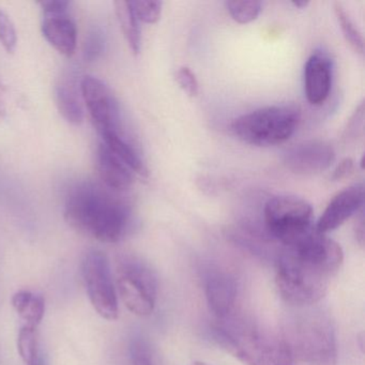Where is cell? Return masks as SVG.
I'll return each mask as SVG.
<instances>
[{
	"label": "cell",
	"instance_id": "cell-5",
	"mask_svg": "<svg viewBox=\"0 0 365 365\" xmlns=\"http://www.w3.org/2000/svg\"><path fill=\"white\" fill-rule=\"evenodd\" d=\"M300 119V110L296 106H267L238 117L230 128L235 136L245 144L270 147L289 140Z\"/></svg>",
	"mask_w": 365,
	"mask_h": 365
},
{
	"label": "cell",
	"instance_id": "cell-19",
	"mask_svg": "<svg viewBox=\"0 0 365 365\" xmlns=\"http://www.w3.org/2000/svg\"><path fill=\"white\" fill-rule=\"evenodd\" d=\"M12 305L16 313L26 322L27 326L38 328L43 319L46 301L40 294L27 290H21L12 297Z\"/></svg>",
	"mask_w": 365,
	"mask_h": 365
},
{
	"label": "cell",
	"instance_id": "cell-31",
	"mask_svg": "<svg viewBox=\"0 0 365 365\" xmlns=\"http://www.w3.org/2000/svg\"><path fill=\"white\" fill-rule=\"evenodd\" d=\"M356 237L360 245H363V243H364V220H363L362 213H361L360 219L356 222Z\"/></svg>",
	"mask_w": 365,
	"mask_h": 365
},
{
	"label": "cell",
	"instance_id": "cell-11",
	"mask_svg": "<svg viewBox=\"0 0 365 365\" xmlns=\"http://www.w3.org/2000/svg\"><path fill=\"white\" fill-rule=\"evenodd\" d=\"M207 304L217 319L232 315L238 296L236 277L220 268L207 269L204 275Z\"/></svg>",
	"mask_w": 365,
	"mask_h": 365
},
{
	"label": "cell",
	"instance_id": "cell-15",
	"mask_svg": "<svg viewBox=\"0 0 365 365\" xmlns=\"http://www.w3.org/2000/svg\"><path fill=\"white\" fill-rule=\"evenodd\" d=\"M97 170L102 182L112 191H127L133 185L131 170L104 144L97 150Z\"/></svg>",
	"mask_w": 365,
	"mask_h": 365
},
{
	"label": "cell",
	"instance_id": "cell-8",
	"mask_svg": "<svg viewBox=\"0 0 365 365\" xmlns=\"http://www.w3.org/2000/svg\"><path fill=\"white\" fill-rule=\"evenodd\" d=\"M83 279L93 309L104 319L118 317V301L113 283L110 262L106 254L91 251L83 262Z\"/></svg>",
	"mask_w": 365,
	"mask_h": 365
},
{
	"label": "cell",
	"instance_id": "cell-10",
	"mask_svg": "<svg viewBox=\"0 0 365 365\" xmlns=\"http://www.w3.org/2000/svg\"><path fill=\"white\" fill-rule=\"evenodd\" d=\"M335 160L332 145L324 140H307L283 153V164L297 175H317L328 170Z\"/></svg>",
	"mask_w": 365,
	"mask_h": 365
},
{
	"label": "cell",
	"instance_id": "cell-32",
	"mask_svg": "<svg viewBox=\"0 0 365 365\" xmlns=\"http://www.w3.org/2000/svg\"><path fill=\"white\" fill-rule=\"evenodd\" d=\"M292 4L294 7L299 8V9H304L309 5V1H292Z\"/></svg>",
	"mask_w": 365,
	"mask_h": 365
},
{
	"label": "cell",
	"instance_id": "cell-13",
	"mask_svg": "<svg viewBox=\"0 0 365 365\" xmlns=\"http://www.w3.org/2000/svg\"><path fill=\"white\" fill-rule=\"evenodd\" d=\"M333 63L328 55L314 53L304 66V93L307 101L320 106L327 101L332 88Z\"/></svg>",
	"mask_w": 365,
	"mask_h": 365
},
{
	"label": "cell",
	"instance_id": "cell-26",
	"mask_svg": "<svg viewBox=\"0 0 365 365\" xmlns=\"http://www.w3.org/2000/svg\"><path fill=\"white\" fill-rule=\"evenodd\" d=\"M103 34L100 29H93L87 36L86 41L84 44V58L86 61H95L101 56L104 52Z\"/></svg>",
	"mask_w": 365,
	"mask_h": 365
},
{
	"label": "cell",
	"instance_id": "cell-21",
	"mask_svg": "<svg viewBox=\"0 0 365 365\" xmlns=\"http://www.w3.org/2000/svg\"><path fill=\"white\" fill-rule=\"evenodd\" d=\"M18 350L22 360L27 365H35L39 360L38 333L35 327L23 326L19 332Z\"/></svg>",
	"mask_w": 365,
	"mask_h": 365
},
{
	"label": "cell",
	"instance_id": "cell-30",
	"mask_svg": "<svg viewBox=\"0 0 365 365\" xmlns=\"http://www.w3.org/2000/svg\"><path fill=\"white\" fill-rule=\"evenodd\" d=\"M354 172V162L350 158L341 160L333 170L332 180L341 181L349 178Z\"/></svg>",
	"mask_w": 365,
	"mask_h": 365
},
{
	"label": "cell",
	"instance_id": "cell-18",
	"mask_svg": "<svg viewBox=\"0 0 365 365\" xmlns=\"http://www.w3.org/2000/svg\"><path fill=\"white\" fill-rule=\"evenodd\" d=\"M115 12L117 20L123 31V37L127 40L128 46L134 55H138L142 46V35H140V21L134 14L132 1L118 0L115 1Z\"/></svg>",
	"mask_w": 365,
	"mask_h": 365
},
{
	"label": "cell",
	"instance_id": "cell-16",
	"mask_svg": "<svg viewBox=\"0 0 365 365\" xmlns=\"http://www.w3.org/2000/svg\"><path fill=\"white\" fill-rule=\"evenodd\" d=\"M100 135L103 140V144L132 172L136 173L140 176L148 175V170H147L142 158L138 155L136 149L123 138V134L117 133V132H103Z\"/></svg>",
	"mask_w": 365,
	"mask_h": 365
},
{
	"label": "cell",
	"instance_id": "cell-20",
	"mask_svg": "<svg viewBox=\"0 0 365 365\" xmlns=\"http://www.w3.org/2000/svg\"><path fill=\"white\" fill-rule=\"evenodd\" d=\"M334 12L346 42L354 52L362 55L364 52V40H363L362 34L356 29L349 14L339 1L334 3Z\"/></svg>",
	"mask_w": 365,
	"mask_h": 365
},
{
	"label": "cell",
	"instance_id": "cell-2",
	"mask_svg": "<svg viewBox=\"0 0 365 365\" xmlns=\"http://www.w3.org/2000/svg\"><path fill=\"white\" fill-rule=\"evenodd\" d=\"M65 219L76 232L100 242L116 243L129 232L128 204L93 182L76 185L68 194Z\"/></svg>",
	"mask_w": 365,
	"mask_h": 365
},
{
	"label": "cell",
	"instance_id": "cell-35",
	"mask_svg": "<svg viewBox=\"0 0 365 365\" xmlns=\"http://www.w3.org/2000/svg\"><path fill=\"white\" fill-rule=\"evenodd\" d=\"M0 89H3V87H1V83H0Z\"/></svg>",
	"mask_w": 365,
	"mask_h": 365
},
{
	"label": "cell",
	"instance_id": "cell-24",
	"mask_svg": "<svg viewBox=\"0 0 365 365\" xmlns=\"http://www.w3.org/2000/svg\"><path fill=\"white\" fill-rule=\"evenodd\" d=\"M132 7L138 21L146 24H155L161 18L163 3L140 0V1H132Z\"/></svg>",
	"mask_w": 365,
	"mask_h": 365
},
{
	"label": "cell",
	"instance_id": "cell-25",
	"mask_svg": "<svg viewBox=\"0 0 365 365\" xmlns=\"http://www.w3.org/2000/svg\"><path fill=\"white\" fill-rule=\"evenodd\" d=\"M0 43L6 52L14 54L18 46V34L11 18L0 9Z\"/></svg>",
	"mask_w": 365,
	"mask_h": 365
},
{
	"label": "cell",
	"instance_id": "cell-28",
	"mask_svg": "<svg viewBox=\"0 0 365 365\" xmlns=\"http://www.w3.org/2000/svg\"><path fill=\"white\" fill-rule=\"evenodd\" d=\"M176 81L180 88L190 97H196L200 93L197 78L190 68L181 67L176 72Z\"/></svg>",
	"mask_w": 365,
	"mask_h": 365
},
{
	"label": "cell",
	"instance_id": "cell-17",
	"mask_svg": "<svg viewBox=\"0 0 365 365\" xmlns=\"http://www.w3.org/2000/svg\"><path fill=\"white\" fill-rule=\"evenodd\" d=\"M55 100L59 113L68 123L72 125H80L82 123L84 119V110L73 82L61 81L55 88Z\"/></svg>",
	"mask_w": 365,
	"mask_h": 365
},
{
	"label": "cell",
	"instance_id": "cell-27",
	"mask_svg": "<svg viewBox=\"0 0 365 365\" xmlns=\"http://www.w3.org/2000/svg\"><path fill=\"white\" fill-rule=\"evenodd\" d=\"M363 121H364V103L360 106L354 110V115L349 119L345 131L343 134V140L349 143L356 140L360 136L363 131Z\"/></svg>",
	"mask_w": 365,
	"mask_h": 365
},
{
	"label": "cell",
	"instance_id": "cell-12",
	"mask_svg": "<svg viewBox=\"0 0 365 365\" xmlns=\"http://www.w3.org/2000/svg\"><path fill=\"white\" fill-rule=\"evenodd\" d=\"M363 202L364 187L362 183H356L346 187L333 196L316 223L315 230L324 235L336 230L362 209Z\"/></svg>",
	"mask_w": 365,
	"mask_h": 365
},
{
	"label": "cell",
	"instance_id": "cell-33",
	"mask_svg": "<svg viewBox=\"0 0 365 365\" xmlns=\"http://www.w3.org/2000/svg\"><path fill=\"white\" fill-rule=\"evenodd\" d=\"M35 365H48V363H46L43 358H39V360L37 361Z\"/></svg>",
	"mask_w": 365,
	"mask_h": 365
},
{
	"label": "cell",
	"instance_id": "cell-22",
	"mask_svg": "<svg viewBox=\"0 0 365 365\" xmlns=\"http://www.w3.org/2000/svg\"><path fill=\"white\" fill-rule=\"evenodd\" d=\"M132 365H163L157 350L143 336H135L130 343Z\"/></svg>",
	"mask_w": 365,
	"mask_h": 365
},
{
	"label": "cell",
	"instance_id": "cell-9",
	"mask_svg": "<svg viewBox=\"0 0 365 365\" xmlns=\"http://www.w3.org/2000/svg\"><path fill=\"white\" fill-rule=\"evenodd\" d=\"M81 93L99 133H121L120 108L110 89L100 78L86 76L81 81Z\"/></svg>",
	"mask_w": 365,
	"mask_h": 365
},
{
	"label": "cell",
	"instance_id": "cell-34",
	"mask_svg": "<svg viewBox=\"0 0 365 365\" xmlns=\"http://www.w3.org/2000/svg\"><path fill=\"white\" fill-rule=\"evenodd\" d=\"M192 365H208V364H206V363H204V362H194L193 364Z\"/></svg>",
	"mask_w": 365,
	"mask_h": 365
},
{
	"label": "cell",
	"instance_id": "cell-6",
	"mask_svg": "<svg viewBox=\"0 0 365 365\" xmlns=\"http://www.w3.org/2000/svg\"><path fill=\"white\" fill-rule=\"evenodd\" d=\"M264 223L271 238L289 247L315 230L313 207L297 196H274L264 205Z\"/></svg>",
	"mask_w": 365,
	"mask_h": 365
},
{
	"label": "cell",
	"instance_id": "cell-3",
	"mask_svg": "<svg viewBox=\"0 0 365 365\" xmlns=\"http://www.w3.org/2000/svg\"><path fill=\"white\" fill-rule=\"evenodd\" d=\"M282 341L294 362L337 365V343L330 316L315 305L292 307L282 322Z\"/></svg>",
	"mask_w": 365,
	"mask_h": 365
},
{
	"label": "cell",
	"instance_id": "cell-7",
	"mask_svg": "<svg viewBox=\"0 0 365 365\" xmlns=\"http://www.w3.org/2000/svg\"><path fill=\"white\" fill-rule=\"evenodd\" d=\"M117 287L129 311L148 316L155 309L158 279L150 266L135 257H125L117 266Z\"/></svg>",
	"mask_w": 365,
	"mask_h": 365
},
{
	"label": "cell",
	"instance_id": "cell-14",
	"mask_svg": "<svg viewBox=\"0 0 365 365\" xmlns=\"http://www.w3.org/2000/svg\"><path fill=\"white\" fill-rule=\"evenodd\" d=\"M42 34L46 41L61 54L71 57L78 44V29L69 16H44Z\"/></svg>",
	"mask_w": 365,
	"mask_h": 365
},
{
	"label": "cell",
	"instance_id": "cell-1",
	"mask_svg": "<svg viewBox=\"0 0 365 365\" xmlns=\"http://www.w3.org/2000/svg\"><path fill=\"white\" fill-rule=\"evenodd\" d=\"M339 243L314 230L277 255L275 283L290 307H309L322 300L343 264Z\"/></svg>",
	"mask_w": 365,
	"mask_h": 365
},
{
	"label": "cell",
	"instance_id": "cell-29",
	"mask_svg": "<svg viewBox=\"0 0 365 365\" xmlns=\"http://www.w3.org/2000/svg\"><path fill=\"white\" fill-rule=\"evenodd\" d=\"M40 6L43 10L44 16H58V14H67L70 3L63 0H50V1H42Z\"/></svg>",
	"mask_w": 365,
	"mask_h": 365
},
{
	"label": "cell",
	"instance_id": "cell-23",
	"mask_svg": "<svg viewBox=\"0 0 365 365\" xmlns=\"http://www.w3.org/2000/svg\"><path fill=\"white\" fill-rule=\"evenodd\" d=\"M226 8L230 12L232 20L239 24H249L259 16L262 10V3L254 1V0H245V1H226Z\"/></svg>",
	"mask_w": 365,
	"mask_h": 365
},
{
	"label": "cell",
	"instance_id": "cell-4",
	"mask_svg": "<svg viewBox=\"0 0 365 365\" xmlns=\"http://www.w3.org/2000/svg\"><path fill=\"white\" fill-rule=\"evenodd\" d=\"M215 339L247 365H296L281 337L251 320L230 315L217 319Z\"/></svg>",
	"mask_w": 365,
	"mask_h": 365
}]
</instances>
